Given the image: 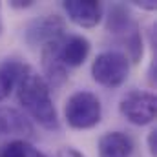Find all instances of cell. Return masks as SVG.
<instances>
[{"label": "cell", "mask_w": 157, "mask_h": 157, "mask_svg": "<svg viewBox=\"0 0 157 157\" xmlns=\"http://www.w3.org/2000/svg\"><path fill=\"white\" fill-rule=\"evenodd\" d=\"M17 95H18V102L22 104V108L42 128L49 132H57L60 128L57 110L51 101L49 86L46 84L42 75L33 71L29 66L26 68V71L22 73L17 84Z\"/></svg>", "instance_id": "obj_1"}, {"label": "cell", "mask_w": 157, "mask_h": 157, "mask_svg": "<svg viewBox=\"0 0 157 157\" xmlns=\"http://www.w3.org/2000/svg\"><path fill=\"white\" fill-rule=\"evenodd\" d=\"M64 117L73 130H90L97 126L102 117V106H101L99 97L84 90L73 93L66 101Z\"/></svg>", "instance_id": "obj_2"}, {"label": "cell", "mask_w": 157, "mask_h": 157, "mask_svg": "<svg viewBox=\"0 0 157 157\" xmlns=\"http://www.w3.org/2000/svg\"><path fill=\"white\" fill-rule=\"evenodd\" d=\"M130 75V60L124 53L102 51L91 64V77L104 88H119Z\"/></svg>", "instance_id": "obj_3"}, {"label": "cell", "mask_w": 157, "mask_h": 157, "mask_svg": "<svg viewBox=\"0 0 157 157\" xmlns=\"http://www.w3.org/2000/svg\"><path fill=\"white\" fill-rule=\"evenodd\" d=\"M122 117L135 126L150 124L157 115V99L150 91L132 90L128 91L119 104Z\"/></svg>", "instance_id": "obj_4"}, {"label": "cell", "mask_w": 157, "mask_h": 157, "mask_svg": "<svg viewBox=\"0 0 157 157\" xmlns=\"http://www.w3.org/2000/svg\"><path fill=\"white\" fill-rule=\"evenodd\" d=\"M60 40H51L48 44L42 46L40 51V64H42V71H44V80L46 84L51 88H59L68 80V68L62 64L60 60Z\"/></svg>", "instance_id": "obj_5"}, {"label": "cell", "mask_w": 157, "mask_h": 157, "mask_svg": "<svg viewBox=\"0 0 157 157\" xmlns=\"http://www.w3.org/2000/svg\"><path fill=\"white\" fill-rule=\"evenodd\" d=\"M62 9L68 18L80 28H95L102 20V4L95 0H66L62 2Z\"/></svg>", "instance_id": "obj_6"}, {"label": "cell", "mask_w": 157, "mask_h": 157, "mask_svg": "<svg viewBox=\"0 0 157 157\" xmlns=\"http://www.w3.org/2000/svg\"><path fill=\"white\" fill-rule=\"evenodd\" d=\"M64 37V22L59 15H48L31 22L26 29V40L31 46H44L51 40Z\"/></svg>", "instance_id": "obj_7"}, {"label": "cell", "mask_w": 157, "mask_h": 157, "mask_svg": "<svg viewBox=\"0 0 157 157\" xmlns=\"http://www.w3.org/2000/svg\"><path fill=\"white\" fill-rule=\"evenodd\" d=\"M91 49L90 40L82 35H70L60 40V60L66 68H78L84 64Z\"/></svg>", "instance_id": "obj_8"}, {"label": "cell", "mask_w": 157, "mask_h": 157, "mask_svg": "<svg viewBox=\"0 0 157 157\" xmlns=\"http://www.w3.org/2000/svg\"><path fill=\"white\" fill-rule=\"evenodd\" d=\"M133 141L122 132H108L99 139V157H132Z\"/></svg>", "instance_id": "obj_9"}, {"label": "cell", "mask_w": 157, "mask_h": 157, "mask_svg": "<svg viewBox=\"0 0 157 157\" xmlns=\"http://www.w3.org/2000/svg\"><path fill=\"white\" fill-rule=\"evenodd\" d=\"M4 135H33V126L15 108H0V137Z\"/></svg>", "instance_id": "obj_10"}, {"label": "cell", "mask_w": 157, "mask_h": 157, "mask_svg": "<svg viewBox=\"0 0 157 157\" xmlns=\"http://www.w3.org/2000/svg\"><path fill=\"white\" fill-rule=\"evenodd\" d=\"M106 29L113 35H119L121 39L126 37L128 33L137 29V24L132 18V13L126 9V6L115 4L110 7L108 17H106Z\"/></svg>", "instance_id": "obj_11"}, {"label": "cell", "mask_w": 157, "mask_h": 157, "mask_svg": "<svg viewBox=\"0 0 157 157\" xmlns=\"http://www.w3.org/2000/svg\"><path fill=\"white\" fill-rule=\"evenodd\" d=\"M26 68L28 66L18 60H6L4 64H0V102L17 88Z\"/></svg>", "instance_id": "obj_12"}, {"label": "cell", "mask_w": 157, "mask_h": 157, "mask_svg": "<svg viewBox=\"0 0 157 157\" xmlns=\"http://www.w3.org/2000/svg\"><path fill=\"white\" fill-rule=\"evenodd\" d=\"M31 144L22 139H13L9 143L0 144V157H29Z\"/></svg>", "instance_id": "obj_13"}, {"label": "cell", "mask_w": 157, "mask_h": 157, "mask_svg": "<svg viewBox=\"0 0 157 157\" xmlns=\"http://www.w3.org/2000/svg\"><path fill=\"white\" fill-rule=\"evenodd\" d=\"M148 152H150V155L155 157L157 155V130H152L150 133H148Z\"/></svg>", "instance_id": "obj_14"}, {"label": "cell", "mask_w": 157, "mask_h": 157, "mask_svg": "<svg viewBox=\"0 0 157 157\" xmlns=\"http://www.w3.org/2000/svg\"><path fill=\"white\" fill-rule=\"evenodd\" d=\"M57 157H84L78 150H75V148H60L59 152H57Z\"/></svg>", "instance_id": "obj_15"}, {"label": "cell", "mask_w": 157, "mask_h": 157, "mask_svg": "<svg viewBox=\"0 0 157 157\" xmlns=\"http://www.w3.org/2000/svg\"><path fill=\"white\" fill-rule=\"evenodd\" d=\"M137 7H141V9H148V11H154L157 7V4L154 0H146V2H133Z\"/></svg>", "instance_id": "obj_16"}, {"label": "cell", "mask_w": 157, "mask_h": 157, "mask_svg": "<svg viewBox=\"0 0 157 157\" xmlns=\"http://www.w3.org/2000/svg\"><path fill=\"white\" fill-rule=\"evenodd\" d=\"M11 6H13V7H29V6H33V0H26V2L15 0V2H11Z\"/></svg>", "instance_id": "obj_17"}, {"label": "cell", "mask_w": 157, "mask_h": 157, "mask_svg": "<svg viewBox=\"0 0 157 157\" xmlns=\"http://www.w3.org/2000/svg\"><path fill=\"white\" fill-rule=\"evenodd\" d=\"M29 157H48V155H46V154H42V152H39V150H35V148H31Z\"/></svg>", "instance_id": "obj_18"}, {"label": "cell", "mask_w": 157, "mask_h": 157, "mask_svg": "<svg viewBox=\"0 0 157 157\" xmlns=\"http://www.w3.org/2000/svg\"><path fill=\"white\" fill-rule=\"evenodd\" d=\"M0 31H2V24H0Z\"/></svg>", "instance_id": "obj_19"}]
</instances>
